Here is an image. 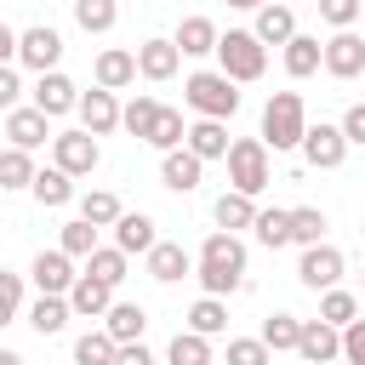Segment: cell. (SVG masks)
<instances>
[{
	"label": "cell",
	"mask_w": 365,
	"mask_h": 365,
	"mask_svg": "<svg viewBox=\"0 0 365 365\" xmlns=\"http://www.w3.org/2000/svg\"><path fill=\"white\" fill-rule=\"evenodd\" d=\"M200 285L211 291V297H228V291H240L245 285V245L228 234V228H217L205 245H200Z\"/></svg>",
	"instance_id": "cell-1"
},
{
	"label": "cell",
	"mask_w": 365,
	"mask_h": 365,
	"mask_svg": "<svg viewBox=\"0 0 365 365\" xmlns=\"http://www.w3.org/2000/svg\"><path fill=\"white\" fill-rule=\"evenodd\" d=\"M302 137H308V108H302V97H297V91H274V97L262 103V143L279 154V148H302Z\"/></svg>",
	"instance_id": "cell-2"
},
{
	"label": "cell",
	"mask_w": 365,
	"mask_h": 365,
	"mask_svg": "<svg viewBox=\"0 0 365 365\" xmlns=\"http://www.w3.org/2000/svg\"><path fill=\"white\" fill-rule=\"evenodd\" d=\"M234 86H240V80H228L222 68H217V74L200 68V74H188L182 97H188V108L205 114V120H234V108H240V91H234Z\"/></svg>",
	"instance_id": "cell-3"
},
{
	"label": "cell",
	"mask_w": 365,
	"mask_h": 365,
	"mask_svg": "<svg viewBox=\"0 0 365 365\" xmlns=\"http://www.w3.org/2000/svg\"><path fill=\"white\" fill-rule=\"evenodd\" d=\"M217 63H222L228 80H262V68H268V46L257 40V29H228V34L217 40Z\"/></svg>",
	"instance_id": "cell-4"
},
{
	"label": "cell",
	"mask_w": 365,
	"mask_h": 365,
	"mask_svg": "<svg viewBox=\"0 0 365 365\" xmlns=\"http://www.w3.org/2000/svg\"><path fill=\"white\" fill-rule=\"evenodd\" d=\"M228 182L240 194H262L268 188V143L262 137H240L228 148Z\"/></svg>",
	"instance_id": "cell-5"
},
{
	"label": "cell",
	"mask_w": 365,
	"mask_h": 365,
	"mask_svg": "<svg viewBox=\"0 0 365 365\" xmlns=\"http://www.w3.org/2000/svg\"><path fill=\"white\" fill-rule=\"evenodd\" d=\"M51 160H57L68 177H91L103 154H97V137L80 125V131H57V137H51Z\"/></svg>",
	"instance_id": "cell-6"
},
{
	"label": "cell",
	"mask_w": 365,
	"mask_h": 365,
	"mask_svg": "<svg viewBox=\"0 0 365 365\" xmlns=\"http://www.w3.org/2000/svg\"><path fill=\"white\" fill-rule=\"evenodd\" d=\"M57 57H63V34H57L51 23H34V29H23V40H17V63H23V68H34V74H51V68H57Z\"/></svg>",
	"instance_id": "cell-7"
},
{
	"label": "cell",
	"mask_w": 365,
	"mask_h": 365,
	"mask_svg": "<svg viewBox=\"0 0 365 365\" xmlns=\"http://www.w3.org/2000/svg\"><path fill=\"white\" fill-rule=\"evenodd\" d=\"M302 160L314 165V171H336L342 160H348V131L342 125H308V137H302Z\"/></svg>",
	"instance_id": "cell-8"
},
{
	"label": "cell",
	"mask_w": 365,
	"mask_h": 365,
	"mask_svg": "<svg viewBox=\"0 0 365 365\" xmlns=\"http://www.w3.org/2000/svg\"><path fill=\"white\" fill-rule=\"evenodd\" d=\"M325 74H331V80H359V74H365V40H359L354 29H336V34L325 40Z\"/></svg>",
	"instance_id": "cell-9"
},
{
	"label": "cell",
	"mask_w": 365,
	"mask_h": 365,
	"mask_svg": "<svg viewBox=\"0 0 365 365\" xmlns=\"http://www.w3.org/2000/svg\"><path fill=\"white\" fill-rule=\"evenodd\" d=\"M297 279H302L308 291H331V285L342 279V251H336V245H302Z\"/></svg>",
	"instance_id": "cell-10"
},
{
	"label": "cell",
	"mask_w": 365,
	"mask_h": 365,
	"mask_svg": "<svg viewBox=\"0 0 365 365\" xmlns=\"http://www.w3.org/2000/svg\"><path fill=\"white\" fill-rule=\"evenodd\" d=\"M297 354H302L308 365H331V359H342V325H331V319H302V342H297Z\"/></svg>",
	"instance_id": "cell-11"
},
{
	"label": "cell",
	"mask_w": 365,
	"mask_h": 365,
	"mask_svg": "<svg viewBox=\"0 0 365 365\" xmlns=\"http://www.w3.org/2000/svg\"><path fill=\"white\" fill-rule=\"evenodd\" d=\"M80 125H86L91 137H108L114 125H125V108L114 103V91H108V86H97V91H86V97H80Z\"/></svg>",
	"instance_id": "cell-12"
},
{
	"label": "cell",
	"mask_w": 365,
	"mask_h": 365,
	"mask_svg": "<svg viewBox=\"0 0 365 365\" xmlns=\"http://www.w3.org/2000/svg\"><path fill=\"white\" fill-rule=\"evenodd\" d=\"M200 177H205V160L182 143V148H171L165 160H160V182L171 188V194H194L200 188Z\"/></svg>",
	"instance_id": "cell-13"
},
{
	"label": "cell",
	"mask_w": 365,
	"mask_h": 365,
	"mask_svg": "<svg viewBox=\"0 0 365 365\" xmlns=\"http://www.w3.org/2000/svg\"><path fill=\"white\" fill-rule=\"evenodd\" d=\"M29 274H34V285H40V291H57V297H68V291H74V279H80L63 245H57V251H40Z\"/></svg>",
	"instance_id": "cell-14"
},
{
	"label": "cell",
	"mask_w": 365,
	"mask_h": 365,
	"mask_svg": "<svg viewBox=\"0 0 365 365\" xmlns=\"http://www.w3.org/2000/svg\"><path fill=\"white\" fill-rule=\"evenodd\" d=\"M194 268H200V262H194L177 240H160V245L148 251V279H160V285H177V279L194 274Z\"/></svg>",
	"instance_id": "cell-15"
},
{
	"label": "cell",
	"mask_w": 365,
	"mask_h": 365,
	"mask_svg": "<svg viewBox=\"0 0 365 365\" xmlns=\"http://www.w3.org/2000/svg\"><path fill=\"white\" fill-rule=\"evenodd\" d=\"M177 63H182V46H177V40H143V46H137V68H143V80H171Z\"/></svg>",
	"instance_id": "cell-16"
},
{
	"label": "cell",
	"mask_w": 365,
	"mask_h": 365,
	"mask_svg": "<svg viewBox=\"0 0 365 365\" xmlns=\"http://www.w3.org/2000/svg\"><path fill=\"white\" fill-rule=\"evenodd\" d=\"M34 108H46L51 120H57V114H68V108H80L74 80H68V74H57V68H51V74H40V86H34Z\"/></svg>",
	"instance_id": "cell-17"
},
{
	"label": "cell",
	"mask_w": 365,
	"mask_h": 365,
	"mask_svg": "<svg viewBox=\"0 0 365 365\" xmlns=\"http://www.w3.org/2000/svg\"><path fill=\"white\" fill-rule=\"evenodd\" d=\"M46 108H6V137H11V148H40L46 143Z\"/></svg>",
	"instance_id": "cell-18"
},
{
	"label": "cell",
	"mask_w": 365,
	"mask_h": 365,
	"mask_svg": "<svg viewBox=\"0 0 365 365\" xmlns=\"http://www.w3.org/2000/svg\"><path fill=\"white\" fill-rule=\"evenodd\" d=\"M114 245H120L125 257H131V251H143V257H148V251L160 245V234H154V217H143V211H125V217L114 222Z\"/></svg>",
	"instance_id": "cell-19"
},
{
	"label": "cell",
	"mask_w": 365,
	"mask_h": 365,
	"mask_svg": "<svg viewBox=\"0 0 365 365\" xmlns=\"http://www.w3.org/2000/svg\"><path fill=\"white\" fill-rule=\"evenodd\" d=\"M68 302H74V314L97 319V314H108V308H114V285H108V279H97V274H80V279H74V291H68Z\"/></svg>",
	"instance_id": "cell-20"
},
{
	"label": "cell",
	"mask_w": 365,
	"mask_h": 365,
	"mask_svg": "<svg viewBox=\"0 0 365 365\" xmlns=\"http://www.w3.org/2000/svg\"><path fill=\"white\" fill-rule=\"evenodd\" d=\"M188 148H194L200 160H228L234 143H228V125H222V120H205V114H200V120L188 125Z\"/></svg>",
	"instance_id": "cell-21"
},
{
	"label": "cell",
	"mask_w": 365,
	"mask_h": 365,
	"mask_svg": "<svg viewBox=\"0 0 365 365\" xmlns=\"http://www.w3.org/2000/svg\"><path fill=\"white\" fill-rule=\"evenodd\" d=\"M103 331H108L114 342H143V331H148L143 302H114V308L103 314Z\"/></svg>",
	"instance_id": "cell-22"
},
{
	"label": "cell",
	"mask_w": 365,
	"mask_h": 365,
	"mask_svg": "<svg viewBox=\"0 0 365 365\" xmlns=\"http://www.w3.org/2000/svg\"><path fill=\"white\" fill-rule=\"evenodd\" d=\"M257 40H262V46H291V40H297V17H291V6H279V0L262 6V11H257Z\"/></svg>",
	"instance_id": "cell-23"
},
{
	"label": "cell",
	"mask_w": 365,
	"mask_h": 365,
	"mask_svg": "<svg viewBox=\"0 0 365 365\" xmlns=\"http://www.w3.org/2000/svg\"><path fill=\"white\" fill-rule=\"evenodd\" d=\"M143 68H137V51H120V46H108L103 57H97V86H108V91H120V86H131Z\"/></svg>",
	"instance_id": "cell-24"
},
{
	"label": "cell",
	"mask_w": 365,
	"mask_h": 365,
	"mask_svg": "<svg viewBox=\"0 0 365 365\" xmlns=\"http://www.w3.org/2000/svg\"><path fill=\"white\" fill-rule=\"evenodd\" d=\"M68 314H74V302H68V297H57V291H40V302L29 308V325H34L40 336H57V331L68 325Z\"/></svg>",
	"instance_id": "cell-25"
},
{
	"label": "cell",
	"mask_w": 365,
	"mask_h": 365,
	"mask_svg": "<svg viewBox=\"0 0 365 365\" xmlns=\"http://www.w3.org/2000/svg\"><path fill=\"white\" fill-rule=\"evenodd\" d=\"M217 23L211 17H182L177 23V46H182V57H205V51H217Z\"/></svg>",
	"instance_id": "cell-26"
},
{
	"label": "cell",
	"mask_w": 365,
	"mask_h": 365,
	"mask_svg": "<svg viewBox=\"0 0 365 365\" xmlns=\"http://www.w3.org/2000/svg\"><path fill=\"white\" fill-rule=\"evenodd\" d=\"M314 68H325V46H319L314 34H297V40L285 46V74H291V80H308Z\"/></svg>",
	"instance_id": "cell-27"
},
{
	"label": "cell",
	"mask_w": 365,
	"mask_h": 365,
	"mask_svg": "<svg viewBox=\"0 0 365 365\" xmlns=\"http://www.w3.org/2000/svg\"><path fill=\"white\" fill-rule=\"evenodd\" d=\"M257 194H240V188H228L222 200H217V228H257V205H251Z\"/></svg>",
	"instance_id": "cell-28"
},
{
	"label": "cell",
	"mask_w": 365,
	"mask_h": 365,
	"mask_svg": "<svg viewBox=\"0 0 365 365\" xmlns=\"http://www.w3.org/2000/svg\"><path fill=\"white\" fill-rule=\"evenodd\" d=\"M262 342H268L274 354H297V342H302V319H297V314H268V319H262Z\"/></svg>",
	"instance_id": "cell-29"
},
{
	"label": "cell",
	"mask_w": 365,
	"mask_h": 365,
	"mask_svg": "<svg viewBox=\"0 0 365 365\" xmlns=\"http://www.w3.org/2000/svg\"><path fill=\"white\" fill-rule=\"evenodd\" d=\"M165 365H211V336L200 331H177L165 348Z\"/></svg>",
	"instance_id": "cell-30"
},
{
	"label": "cell",
	"mask_w": 365,
	"mask_h": 365,
	"mask_svg": "<svg viewBox=\"0 0 365 365\" xmlns=\"http://www.w3.org/2000/svg\"><path fill=\"white\" fill-rule=\"evenodd\" d=\"M188 331H200V336H217V331H228V308H222V297H200L194 308H188Z\"/></svg>",
	"instance_id": "cell-31"
},
{
	"label": "cell",
	"mask_w": 365,
	"mask_h": 365,
	"mask_svg": "<svg viewBox=\"0 0 365 365\" xmlns=\"http://www.w3.org/2000/svg\"><path fill=\"white\" fill-rule=\"evenodd\" d=\"M114 359H120V342L108 331H86L74 342V365H114Z\"/></svg>",
	"instance_id": "cell-32"
},
{
	"label": "cell",
	"mask_w": 365,
	"mask_h": 365,
	"mask_svg": "<svg viewBox=\"0 0 365 365\" xmlns=\"http://www.w3.org/2000/svg\"><path fill=\"white\" fill-rule=\"evenodd\" d=\"M34 160H29V148H6L0 154V188H34Z\"/></svg>",
	"instance_id": "cell-33"
},
{
	"label": "cell",
	"mask_w": 365,
	"mask_h": 365,
	"mask_svg": "<svg viewBox=\"0 0 365 365\" xmlns=\"http://www.w3.org/2000/svg\"><path fill=\"white\" fill-rule=\"evenodd\" d=\"M80 217H86V222H97V228H114L125 211H120V194H108V188H91V194L80 200Z\"/></svg>",
	"instance_id": "cell-34"
},
{
	"label": "cell",
	"mask_w": 365,
	"mask_h": 365,
	"mask_svg": "<svg viewBox=\"0 0 365 365\" xmlns=\"http://www.w3.org/2000/svg\"><path fill=\"white\" fill-rule=\"evenodd\" d=\"M114 17H120V6H114V0H74V23H80L86 34H108V29H114Z\"/></svg>",
	"instance_id": "cell-35"
},
{
	"label": "cell",
	"mask_w": 365,
	"mask_h": 365,
	"mask_svg": "<svg viewBox=\"0 0 365 365\" xmlns=\"http://www.w3.org/2000/svg\"><path fill=\"white\" fill-rule=\"evenodd\" d=\"M148 143H154L160 154H171V148H182V143H188V125H182V114H177V108H160V120H154V131H148Z\"/></svg>",
	"instance_id": "cell-36"
},
{
	"label": "cell",
	"mask_w": 365,
	"mask_h": 365,
	"mask_svg": "<svg viewBox=\"0 0 365 365\" xmlns=\"http://www.w3.org/2000/svg\"><path fill=\"white\" fill-rule=\"evenodd\" d=\"M34 200H40V205H68V200H74V182H68V171H63V165L40 171V177H34Z\"/></svg>",
	"instance_id": "cell-37"
},
{
	"label": "cell",
	"mask_w": 365,
	"mask_h": 365,
	"mask_svg": "<svg viewBox=\"0 0 365 365\" xmlns=\"http://www.w3.org/2000/svg\"><path fill=\"white\" fill-rule=\"evenodd\" d=\"M257 240L268 245V251H279V245H291V211H257Z\"/></svg>",
	"instance_id": "cell-38"
},
{
	"label": "cell",
	"mask_w": 365,
	"mask_h": 365,
	"mask_svg": "<svg viewBox=\"0 0 365 365\" xmlns=\"http://www.w3.org/2000/svg\"><path fill=\"white\" fill-rule=\"evenodd\" d=\"M86 274H97V279L120 285V279H125V251H120V245H97V251L86 257Z\"/></svg>",
	"instance_id": "cell-39"
},
{
	"label": "cell",
	"mask_w": 365,
	"mask_h": 365,
	"mask_svg": "<svg viewBox=\"0 0 365 365\" xmlns=\"http://www.w3.org/2000/svg\"><path fill=\"white\" fill-rule=\"evenodd\" d=\"M160 108H165V103H154V97H131V103H125V131L148 143V131H154V120H160Z\"/></svg>",
	"instance_id": "cell-40"
},
{
	"label": "cell",
	"mask_w": 365,
	"mask_h": 365,
	"mask_svg": "<svg viewBox=\"0 0 365 365\" xmlns=\"http://www.w3.org/2000/svg\"><path fill=\"white\" fill-rule=\"evenodd\" d=\"M319 234H325V211L297 205L291 211V245H319Z\"/></svg>",
	"instance_id": "cell-41"
},
{
	"label": "cell",
	"mask_w": 365,
	"mask_h": 365,
	"mask_svg": "<svg viewBox=\"0 0 365 365\" xmlns=\"http://www.w3.org/2000/svg\"><path fill=\"white\" fill-rule=\"evenodd\" d=\"M354 314H359V297H354V291H336V285H331V291L319 297V319H331V325H354Z\"/></svg>",
	"instance_id": "cell-42"
},
{
	"label": "cell",
	"mask_w": 365,
	"mask_h": 365,
	"mask_svg": "<svg viewBox=\"0 0 365 365\" xmlns=\"http://www.w3.org/2000/svg\"><path fill=\"white\" fill-rule=\"evenodd\" d=\"M63 251H68V257H91V251H97V222H86V217L63 222Z\"/></svg>",
	"instance_id": "cell-43"
},
{
	"label": "cell",
	"mask_w": 365,
	"mask_h": 365,
	"mask_svg": "<svg viewBox=\"0 0 365 365\" xmlns=\"http://www.w3.org/2000/svg\"><path fill=\"white\" fill-rule=\"evenodd\" d=\"M268 342L262 336H228V365H268Z\"/></svg>",
	"instance_id": "cell-44"
},
{
	"label": "cell",
	"mask_w": 365,
	"mask_h": 365,
	"mask_svg": "<svg viewBox=\"0 0 365 365\" xmlns=\"http://www.w3.org/2000/svg\"><path fill=\"white\" fill-rule=\"evenodd\" d=\"M319 17H325L331 29H354V23L365 17V0H319Z\"/></svg>",
	"instance_id": "cell-45"
},
{
	"label": "cell",
	"mask_w": 365,
	"mask_h": 365,
	"mask_svg": "<svg viewBox=\"0 0 365 365\" xmlns=\"http://www.w3.org/2000/svg\"><path fill=\"white\" fill-rule=\"evenodd\" d=\"M342 359H348V365H365V319L342 325Z\"/></svg>",
	"instance_id": "cell-46"
},
{
	"label": "cell",
	"mask_w": 365,
	"mask_h": 365,
	"mask_svg": "<svg viewBox=\"0 0 365 365\" xmlns=\"http://www.w3.org/2000/svg\"><path fill=\"white\" fill-rule=\"evenodd\" d=\"M0 302H6V319L23 314V274H0Z\"/></svg>",
	"instance_id": "cell-47"
},
{
	"label": "cell",
	"mask_w": 365,
	"mask_h": 365,
	"mask_svg": "<svg viewBox=\"0 0 365 365\" xmlns=\"http://www.w3.org/2000/svg\"><path fill=\"white\" fill-rule=\"evenodd\" d=\"M17 97H23V80H17V68H0V108H17Z\"/></svg>",
	"instance_id": "cell-48"
},
{
	"label": "cell",
	"mask_w": 365,
	"mask_h": 365,
	"mask_svg": "<svg viewBox=\"0 0 365 365\" xmlns=\"http://www.w3.org/2000/svg\"><path fill=\"white\" fill-rule=\"evenodd\" d=\"M342 131H348V143H365V103H354L342 114Z\"/></svg>",
	"instance_id": "cell-49"
},
{
	"label": "cell",
	"mask_w": 365,
	"mask_h": 365,
	"mask_svg": "<svg viewBox=\"0 0 365 365\" xmlns=\"http://www.w3.org/2000/svg\"><path fill=\"white\" fill-rule=\"evenodd\" d=\"M114 365H154V354L143 348V342H120V359Z\"/></svg>",
	"instance_id": "cell-50"
},
{
	"label": "cell",
	"mask_w": 365,
	"mask_h": 365,
	"mask_svg": "<svg viewBox=\"0 0 365 365\" xmlns=\"http://www.w3.org/2000/svg\"><path fill=\"white\" fill-rule=\"evenodd\" d=\"M228 6H240V11H262V6H274V0H228Z\"/></svg>",
	"instance_id": "cell-51"
},
{
	"label": "cell",
	"mask_w": 365,
	"mask_h": 365,
	"mask_svg": "<svg viewBox=\"0 0 365 365\" xmlns=\"http://www.w3.org/2000/svg\"><path fill=\"white\" fill-rule=\"evenodd\" d=\"M0 365H23V354H11V348H6V354H0Z\"/></svg>",
	"instance_id": "cell-52"
},
{
	"label": "cell",
	"mask_w": 365,
	"mask_h": 365,
	"mask_svg": "<svg viewBox=\"0 0 365 365\" xmlns=\"http://www.w3.org/2000/svg\"><path fill=\"white\" fill-rule=\"evenodd\" d=\"M331 365H348V359H331Z\"/></svg>",
	"instance_id": "cell-53"
},
{
	"label": "cell",
	"mask_w": 365,
	"mask_h": 365,
	"mask_svg": "<svg viewBox=\"0 0 365 365\" xmlns=\"http://www.w3.org/2000/svg\"><path fill=\"white\" fill-rule=\"evenodd\" d=\"M359 234H365V228H359Z\"/></svg>",
	"instance_id": "cell-54"
}]
</instances>
